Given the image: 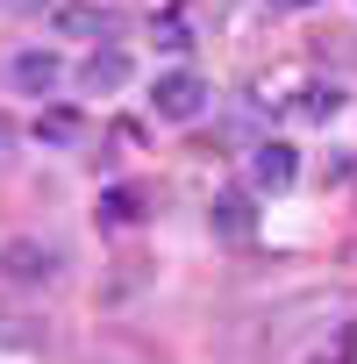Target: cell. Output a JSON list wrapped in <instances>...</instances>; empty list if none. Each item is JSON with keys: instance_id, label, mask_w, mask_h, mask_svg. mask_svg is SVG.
<instances>
[{"instance_id": "1", "label": "cell", "mask_w": 357, "mask_h": 364, "mask_svg": "<svg viewBox=\"0 0 357 364\" xmlns=\"http://www.w3.org/2000/svg\"><path fill=\"white\" fill-rule=\"evenodd\" d=\"M150 107H157V122H193V114L208 107V79L178 65V72H164V79L150 86Z\"/></svg>"}, {"instance_id": "2", "label": "cell", "mask_w": 357, "mask_h": 364, "mask_svg": "<svg viewBox=\"0 0 357 364\" xmlns=\"http://www.w3.org/2000/svg\"><path fill=\"white\" fill-rule=\"evenodd\" d=\"M293 178H300V150L293 143H257L250 150V186L257 193H286Z\"/></svg>"}, {"instance_id": "3", "label": "cell", "mask_w": 357, "mask_h": 364, "mask_svg": "<svg viewBox=\"0 0 357 364\" xmlns=\"http://www.w3.org/2000/svg\"><path fill=\"white\" fill-rule=\"evenodd\" d=\"M0 272H8L15 286H43V279L58 272V250H50V243H36V236H15L8 250H0Z\"/></svg>"}, {"instance_id": "4", "label": "cell", "mask_w": 357, "mask_h": 364, "mask_svg": "<svg viewBox=\"0 0 357 364\" xmlns=\"http://www.w3.org/2000/svg\"><path fill=\"white\" fill-rule=\"evenodd\" d=\"M58 36H79V43H114V36H122V15H114V8H58Z\"/></svg>"}, {"instance_id": "5", "label": "cell", "mask_w": 357, "mask_h": 364, "mask_svg": "<svg viewBox=\"0 0 357 364\" xmlns=\"http://www.w3.org/2000/svg\"><path fill=\"white\" fill-rule=\"evenodd\" d=\"M79 86H86L93 100H100V93H122V86H129V58H122L114 43H93V58L79 65Z\"/></svg>"}, {"instance_id": "6", "label": "cell", "mask_w": 357, "mask_h": 364, "mask_svg": "<svg viewBox=\"0 0 357 364\" xmlns=\"http://www.w3.org/2000/svg\"><path fill=\"white\" fill-rule=\"evenodd\" d=\"M208 229H215L222 243H243V236L257 229V208H250V193H215V208H208Z\"/></svg>"}, {"instance_id": "7", "label": "cell", "mask_w": 357, "mask_h": 364, "mask_svg": "<svg viewBox=\"0 0 357 364\" xmlns=\"http://www.w3.org/2000/svg\"><path fill=\"white\" fill-rule=\"evenodd\" d=\"M58 79H65L58 50H22V58H15V86H22V93H58Z\"/></svg>"}, {"instance_id": "8", "label": "cell", "mask_w": 357, "mask_h": 364, "mask_svg": "<svg viewBox=\"0 0 357 364\" xmlns=\"http://www.w3.org/2000/svg\"><path fill=\"white\" fill-rule=\"evenodd\" d=\"M293 114H300V122H336V114H343V93L321 86V79H307V86L293 93Z\"/></svg>"}, {"instance_id": "9", "label": "cell", "mask_w": 357, "mask_h": 364, "mask_svg": "<svg viewBox=\"0 0 357 364\" xmlns=\"http://www.w3.org/2000/svg\"><path fill=\"white\" fill-rule=\"evenodd\" d=\"M136 208H143V193H136V186L100 193V222H107V229H129V222H136Z\"/></svg>"}, {"instance_id": "10", "label": "cell", "mask_w": 357, "mask_h": 364, "mask_svg": "<svg viewBox=\"0 0 357 364\" xmlns=\"http://www.w3.org/2000/svg\"><path fill=\"white\" fill-rule=\"evenodd\" d=\"M0 343H15V350H36V343H43V321H0Z\"/></svg>"}, {"instance_id": "11", "label": "cell", "mask_w": 357, "mask_h": 364, "mask_svg": "<svg viewBox=\"0 0 357 364\" xmlns=\"http://www.w3.org/2000/svg\"><path fill=\"white\" fill-rule=\"evenodd\" d=\"M36 136H43V143H72V136H79V114H43Z\"/></svg>"}, {"instance_id": "12", "label": "cell", "mask_w": 357, "mask_h": 364, "mask_svg": "<svg viewBox=\"0 0 357 364\" xmlns=\"http://www.w3.org/2000/svg\"><path fill=\"white\" fill-rule=\"evenodd\" d=\"M157 50H186V22H164L157 29Z\"/></svg>"}, {"instance_id": "13", "label": "cell", "mask_w": 357, "mask_h": 364, "mask_svg": "<svg viewBox=\"0 0 357 364\" xmlns=\"http://www.w3.org/2000/svg\"><path fill=\"white\" fill-rule=\"evenodd\" d=\"M0 8H8V15H43L50 0H0Z\"/></svg>"}, {"instance_id": "14", "label": "cell", "mask_w": 357, "mask_h": 364, "mask_svg": "<svg viewBox=\"0 0 357 364\" xmlns=\"http://www.w3.org/2000/svg\"><path fill=\"white\" fill-rule=\"evenodd\" d=\"M8 143H15V129H8V114H0V157H8Z\"/></svg>"}, {"instance_id": "15", "label": "cell", "mask_w": 357, "mask_h": 364, "mask_svg": "<svg viewBox=\"0 0 357 364\" xmlns=\"http://www.w3.org/2000/svg\"><path fill=\"white\" fill-rule=\"evenodd\" d=\"M272 8H314V0H272Z\"/></svg>"}]
</instances>
